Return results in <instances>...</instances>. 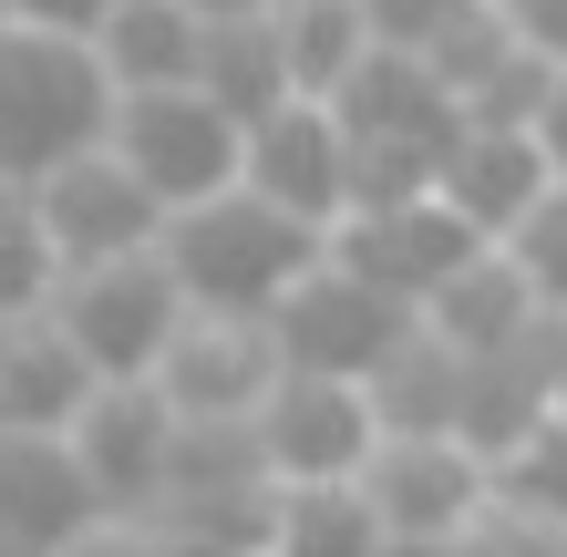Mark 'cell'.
<instances>
[{
	"mask_svg": "<svg viewBox=\"0 0 567 557\" xmlns=\"http://www.w3.org/2000/svg\"><path fill=\"white\" fill-rule=\"evenodd\" d=\"M320 258H330L320 227H299L289 207H269V196H248V186H227V196H207V207H186L165 227V269L217 320H279L289 289L310 279Z\"/></svg>",
	"mask_w": 567,
	"mask_h": 557,
	"instance_id": "6da1fadb",
	"label": "cell"
},
{
	"mask_svg": "<svg viewBox=\"0 0 567 557\" xmlns=\"http://www.w3.org/2000/svg\"><path fill=\"white\" fill-rule=\"evenodd\" d=\"M114 114H124V93L93 42L0 31V186H31V176L73 166V155H104Z\"/></svg>",
	"mask_w": 567,
	"mask_h": 557,
	"instance_id": "7a4b0ae2",
	"label": "cell"
},
{
	"mask_svg": "<svg viewBox=\"0 0 567 557\" xmlns=\"http://www.w3.org/2000/svg\"><path fill=\"white\" fill-rule=\"evenodd\" d=\"M52 320L83 341V362L104 372V382H155L165 351H176V331L196 320V300H186V279L165 269V248H145V258L73 269V279L52 289Z\"/></svg>",
	"mask_w": 567,
	"mask_h": 557,
	"instance_id": "3957f363",
	"label": "cell"
},
{
	"mask_svg": "<svg viewBox=\"0 0 567 557\" xmlns=\"http://www.w3.org/2000/svg\"><path fill=\"white\" fill-rule=\"evenodd\" d=\"M114 155L145 176V196L165 217H186V207H207V196L248 186V124L227 114L207 83H186V93H124Z\"/></svg>",
	"mask_w": 567,
	"mask_h": 557,
	"instance_id": "277c9868",
	"label": "cell"
},
{
	"mask_svg": "<svg viewBox=\"0 0 567 557\" xmlns=\"http://www.w3.org/2000/svg\"><path fill=\"white\" fill-rule=\"evenodd\" d=\"M361 496L403 547H464L506 506V475L454 434H382V454L361 465Z\"/></svg>",
	"mask_w": 567,
	"mask_h": 557,
	"instance_id": "5b68a950",
	"label": "cell"
},
{
	"mask_svg": "<svg viewBox=\"0 0 567 557\" xmlns=\"http://www.w3.org/2000/svg\"><path fill=\"white\" fill-rule=\"evenodd\" d=\"M11 196H31L42 238L62 248V279H73V269H104V258H145V248H165V227H176L114 145H104V155H73V166L31 176V186H11Z\"/></svg>",
	"mask_w": 567,
	"mask_h": 557,
	"instance_id": "8992f818",
	"label": "cell"
},
{
	"mask_svg": "<svg viewBox=\"0 0 567 557\" xmlns=\"http://www.w3.org/2000/svg\"><path fill=\"white\" fill-rule=\"evenodd\" d=\"M258 454H269L279 485H361V465L382 454V413L372 382L341 372H279V392L258 403Z\"/></svg>",
	"mask_w": 567,
	"mask_h": 557,
	"instance_id": "52a82bcc",
	"label": "cell"
},
{
	"mask_svg": "<svg viewBox=\"0 0 567 557\" xmlns=\"http://www.w3.org/2000/svg\"><path fill=\"white\" fill-rule=\"evenodd\" d=\"M279 331V351L299 372H341V382H372L392 351H403L413 331H423V310H403L392 289H372L361 269H341V258H320L310 279L289 289V310L269 320Z\"/></svg>",
	"mask_w": 567,
	"mask_h": 557,
	"instance_id": "ba28073f",
	"label": "cell"
},
{
	"mask_svg": "<svg viewBox=\"0 0 567 557\" xmlns=\"http://www.w3.org/2000/svg\"><path fill=\"white\" fill-rule=\"evenodd\" d=\"M330 258L361 269L372 289H392L403 310H433L485 258V238L444 207V196H403V207H351L341 227H330Z\"/></svg>",
	"mask_w": 567,
	"mask_h": 557,
	"instance_id": "9c48e42d",
	"label": "cell"
},
{
	"mask_svg": "<svg viewBox=\"0 0 567 557\" xmlns=\"http://www.w3.org/2000/svg\"><path fill=\"white\" fill-rule=\"evenodd\" d=\"M114 527L73 434H0V557H62Z\"/></svg>",
	"mask_w": 567,
	"mask_h": 557,
	"instance_id": "30bf717a",
	"label": "cell"
},
{
	"mask_svg": "<svg viewBox=\"0 0 567 557\" xmlns=\"http://www.w3.org/2000/svg\"><path fill=\"white\" fill-rule=\"evenodd\" d=\"M279 372H289V351H279L269 320H217V310H196L186 331H176V351H165L155 392H165L186 423H258V403L279 392Z\"/></svg>",
	"mask_w": 567,
	"mask_h": 557,
	"instance_id": "8fae6325",
	"label": "cell"
},
{
	"mask_svg": "<svg viewBox=\"0 0 567 557\" xmlns=\"http://www.w3.org/2000/svg\"><path fill=\"white\" fill-rule=\"evenodd\" d=\"M248 196H269V207H289L299 227H341L351 217V124L341 104H279L269 124H248Z\"/></svg>",
	"mask_w": 567,
	"mask_h": 557,
	"instance_id": "7c38bea8",
	"label": "cell"
},
{
	"mask_svg": "<svg viewBox=\"0 0 567 557\" xmlns=\"http://www.w3.org/2000/svg\"><path fill=\"white\" fill-rule=\"evenodd\" d=\"M176 434H186V413L155 382H104V403L83 413L73 444H83V465H93L114 516H155L165 485H176Z\"/></svg>",
	"mask_w": 567,
	"mask_h": 557,
	"instance_id": "4fadbf2b",
	"label": "cell"
},
{
	"mask_svg": "<svg viewBox=\"0 0 567 557\" xmlns=\"http://www.w3.org/2000/svg\"><path fill=\"white\" fill-rule=\"evenodd\" d=\"M547 186H557V166H547V145L526 135V124H464V145L444 155V176H433V196H444L485 248H506L516 227L537 217Z\"/></svg>",
	"mask_w": 567,
	"mask_h": 557,
	"instance_id": "5bb4252c",
	"label": "cell"
},
{
	"mask_svg": "<svg viewBox=\"0 0 567 557\" xmlns=\"http://www.w3.org/2000/svg\"><path fill=\"white\" fill-rule=\"evenodd\" d=\"M104 403V372L83 362V341L62 320H0V434H83V413Z\"/></svg>",
	"mask_w": 567,
	"mask_h": 557,
	"instance_id": "9a60e30c",
	"label": "cell"
},
{
	"mask_svg": "<svg viewBox=\"0 0 567 557\" xmlns=\"http://www.w3.org/2000/svg\"><path fill=\"white\" fill-rule=\"evenodd\" d=\"M423 320H433V331H444V341L464 351V362H495V351H526V341L547 331L537 289H526V269H516L506 248H485V258H475V269H464V279L444 289V300L423 310Z\"/></svg>",
	"mask_w": 567,
	"mask_h": 557,
	"instance_id": "2e32d148",
	"label": "cell"
},
{
	"mask_svg": "<svg viewBox=\"0 0 567 557\" xmlns=\"http://www.w3.org/2000/svg\"><path fill=\"white\" fill-rule=\"evenodd\" d=\"M93 52H104L114 93H186L207 73V21H196L186 0H124Z\"/></svg>",
	"mask_w": 567,
	"mask_h": 557,
	"instance_id": "e0dca14e",
	"label": "cell"
},
{
	"mask_svg": "<svg viewBox=\"0 0 567 557\" xmlns=\"http://www.w3.org/2000/svg\"><path fill=\"white\" fill-rule=\"evenodd\" d=\"M279 42H289L299 93H310V104H341V93L372 73L382 21H372V0H279Z\"/></svg>",
	"mask_w": 567,
	"mask_h": 557,
	"instance_id": "ac0fdd59",
	"label": "cell"
},
{
	"mask_svg": "<svg viewBox=\"0 0 567 557\" xmlns=\"http://www.w3.org/2000/svg\"><path fill=\"white\" fill-rule=\"evenodd\" d=\"M258 557H403V537L372 516L361 485H279V516H269Z\"/></svg>",
	"mask_w": 567,
	"mask_h": 557,
	"instance_id": "d6986e66",
	"label": "cell"
},
{
	"mask_svg": "<svg viewBox=\"0 0 567 557\" xmlns=\"http://www.w3.org/2000/svg\"><path fill=\"white\" fill-rule=\"evenodd\" d=\"M372 413H382V434H454L464 423V351L433 320L372 372Z\"/></svg>",
	"mask_w": 567,
	"mask_h": 557,
	"instance_id": "ffe728a7",
	"label": "cell"
},
{
	"mask_svg": "<svg viewBox=\"0 0 567 557\" xmlns=\"http://www.w3.org/2000/svg\"><path fill=\"white\" fill-rule=\"evenodd\" d=\"M217 93L238 124H269L279 104H299V73H289V42H279V11L269 21H217L207 31V73H196Z\"/></svg>",
	"mask_w": 567,
	"mask_h": 557,
	"instance_id": "44dd1931",
	"label": "cell"
},
{
	"mask_svg": "<svg viewBox=\"0 0 567 557\" xmlns=\"http://www.w3.org/2000/svg\"><path fill=\"white\" fill-rule=\"evenodd\" d=\"M62 289V248L42 238V217H31V196L0 186V320H42Z\"/></svg>",
	"mask_w": 567,
	"mask_h": 557,
	"instance_id": "7402d4cb",
	"label": "cell"
},
{
	"mask_svg": "<svg viewBox=\"0 0 567 557\" xmlns=\"http://www.w3.org/2000/svg\"><path fill=\"white\" fill-rule=\"evenodd\" d=\"M506 258L526 269V289H537V310H547V320H567V176H557V186L537 196V217H526L516 238H506Z\"/></svg>",
	"mask_w": 567,
	"mask_h": 557,
	"instance_id": "603a6c76",
	"label": "cell"
},
{
	"mask_svg": "<svg viewBox=\"0 0 567 557\" xmlns=\"http://www.w3.org/2000/svg\"><path fill=\"white\" fill-rule=\"evenodd\" d=\"M506 506H526V516H547V527H567V423H547V434L506 465Z\"/></svg>",
	"mask_w": 567,
	"mask_h": 557,
	"instance_id": "cb8c5ba5",
	"label": "cell"
},
{
	"mask_svg": "<svg viewBox=\"0 0 567 557\" xmlns=\"http://www.w3.org/2000/svg\"><path fill=\"white\" fill-rule=\"evenodd\" d=\"M124 0H0V31H62V42H104Z\"/></svg>",
	"mask_w": 567,
	"mask_h": 557,
	"instance_id": "d4e9b609",
	"label": "cell"
},
{
	"mask_svg": "<svg viewBox=\"0 0 567 557\" xmlns=\"http://www.w3.org/2000/svg\"><path fill=\"white\" fill-rule=\"evenodd\" d=\"M495 21H506L537 62H567V0H495Z\"/></svg>",
	"mask_w": 567,
	"mask_h": 557,
	"instance_id": "484cf974",
	"label": "cell"
},
{
	"mask_svg": "<svg viewBox=\"0 0 567 557\" xmlns=\"http://www.w3.org/2000/svg\"><path fill=\"white\" fill-rule=\"evenodd\" d=\"M62 557H176V547H165L145 516H114V527H93L83 547H62Z\"/></svg>",
	"mask_w": 567,
	"mask_h": 557,
	"instance_id": "4316f807",
	"label": "cell"
},
{
	"mask_svg": "<svg viewBox=\"0 0 567 557\" xmlns=\"http://www.w3.org/2000/svg\"><path fill=\"white\" fill-rule=\"evenodd\" d=\"M537 145H547V166L567 176V62L547 73V104H537Z\"/></svg>",
	"mask_w": 567,
	"mask_h": 557,
	"instance_id": "83f0119b",
	"label": "cell"
},
{
	"mask_svg": "<svg viewBox=\"0 0 567 557\" xmlns=\"http://www.w3.org/2000/svg\"><path fill=\"white\" fill-rule=\"evenodd\" d=\"M186 11H196V21H207V31H217V21H269V11H279V0H186Z\"/></svg>",
	"mask_w": 567,
	"mask_h": 557,
	"instance_id": "f1b7e54d",
	"label": "cell"
},
{
	"mask_svg": "<svg viewBox=\"0 0 567 557\" xmlns=\"http://www.w3.org/2000/svg\"><path fill=\"white\" fill-rule=\"evenodd\" d=\"M547 382H557V413H567V320H547Z\"/></svg>",
	"mask_w": 567,
	"mask_h": 557,
	"instance_id": "f546056e",
	"label": "cell"
}]
</instances>
